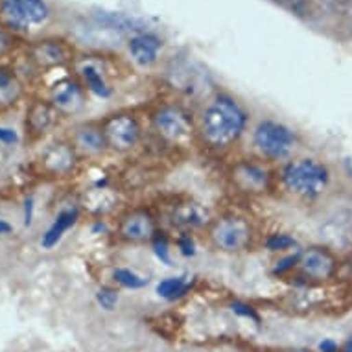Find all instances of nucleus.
Segmentation results:
<instances>
[{
	"label": "nucleus",
	"mask_w": 352,
	"mask_h": 352,
	"mask_svg": "<svg viewBox=\"0 0 352 352\" xmlns=\"http://www.w3.org/2000/svg\"><path fill=\"white\" fill-rule=\"evenodd\" d=\"M196 284V277L190 275H173V277L162 278L161 283L157 284V295L164 300H179L185 295H188Z\"/></svg>",
	"instance_id": "4be33fe9"
},
{
	"label": "nucleus",
	"mask_w": 352,
	"mask_h": 352,
	"mask_svg": "<svg viewBox=\"0 0 352 352\" xmlns=\"http://www.w3.org/2000/svg\"><path fill=\"white\" fill-rule=\"evenodd\" d=\"M17 45V34H13L12 30H8L4 24L0 23V61L6 59L8 56H12Z\"/></svg>",
	"instance_id": "bb28decb"
},
{
	"label": "nucleus",
	"mask_w": 352,
	"mask_h": 352,
	"mask_svg": "<svg viewBox=\"0 0 352 352\" xmlns=\"http://www.w3.org/2000/svg\"><path fill=\"white\" fill-rule=\"evenodd\" d=\"M231 312L234 316H238V318L249 319L253 323H260V316L256 312V308H253L248 302H243V300H234V302H231Z\"/></svg>",
	"instance_id": "c756f323"
},
{
	"label": "nucleus",
	"mask_w": 352,
	"mask_h": 352,
	"mask_svg": "<svg viewBox=\"0 0 352 352\" xmlns=\"http://www.w3.org/2000/svg\"><path fill=\"white\" fill-rule=\"evenodd\" d=\"M113 280H115L116 286H120L124 289H142L150 283V278L146 275H140V273H137L135 270H129V267L113 270Z\"/></svg>",
	"instance_id": "b1692460"
},
{
	"label": "nucleus",
	"mask_w": 352,
	"mask_h": 352,
	"mask_svg": "<svg viewBox=\"0 0 352 352\" xmlns=\"http://www.w3.org/2000/svg\"><path fill=\"white\" fill-rule=\"evenodd\" d=\"M343 218H345L346 229H349V234H351V240H352V203H351V207L346 208L345 212H343Z\"/></svg>",
	"instance_id": "f704fd0d"
},
{
	"label": "nucleus",
	"mask_w": 352,
	"mask_h": 352,
	"mask_svg": "<svg viewBox=\"0 0 352 352\" xmlns=\"http://www.w3.org/2000/svg\"><path fill=\"white\" fill-rule=\"evenodd\" d=\"M30 59L37 69L54 70L74 63L76 54L70 43L58 37H50V39L37 41L30 47Z\"/></svg>",
	"instance_id": "4468645a"
},
{
	"label": "nucleus",
	"mask_w": 352,
	"mask_h": 352,
	"mask_svg": "<svg viewBox=\"0 0 352 352\" xmlns=\"http://www.w3.org/2000/svg\"><path fill=\"white\" fill-rule=\"evenodd\" d=\"M175 248L179 251V254H183L185 258H192V256H196L197 253V245H196V238L192 232H177V236H175Z\"/></svg>",
	"instance_id": "cd10ccee"
},
{
	"label": "nucleus",
	"mask_w": 352,
	"mask_h": 352,
	"mask_svg": "<svg viewBox=\"0 0 352 352\" xmlns=\"http://www.w3.org/2000/svg\"><path fill=\"white\" fill-rule=\"evenodd\" d=\"M50 19V8L45 0H0V23L13 34L28 32Z\"/></svg>",
	"instance_id": "1a4fd4ad"
},
{
	"label": "nucleus",
	"mask_w": 352,
	"mask_h": 352,
	"mask_svg": "<svg viewBox=\"0 0 352 352\" xmlns=\"http://www.w3.org/2000/svg\"><path fill=\"white\" fill-rule=\"evenodd\" d=\"M264 248L270 251V253L275 254H286L292 253L295 249H299V242H297V238L294 234H289V232H272V234H267L264 238Z\"/></svg>",
	"instance_id": "5701e85b"
},
{
	"label": "nucleus",
	"mask_w": 352,
	"mask_h": 352,
	"mask_svg": "<svg viewBox=\"0 0 352 352\" xmlns=\"http://www.w3.org/2000/svg\"><path fill=\"white\" fill-rule=\"evenodd\" d=\"M150 245L153 248V254L157 256V260H161L166 266H172V242H170L166 232L161 229Z\"/></svg>",
	"instance_id": "a878e982"
},
{
	"label": "nucleus",
	"mask_w": 352,
	"mask_h": 352,
	"mask_svg": "<svg viewBox=\"0 0 352 352\" xmlns=\"http://www.w3.org/2000/svg\"><path fill=\"white\" fill-rule=\"evenodd\" d=\"M23 80L10 67H0V111H8L24 98Z\"/></svg>",
	"instance_id": "aec40b11"
},
{
	"label": "nucleus",
	"mask_w": 352,
	"mask_h": 352,
	"mask_svg": "<svg viewBox=\"0 0 352 352\" xmlns=\"http://www.w3.org/2000/svg\"><path fill=\"white\" fill-rule=\"evenodd\" d=\"M299 256H300V248L292 251V253L283 254L280 258L273 264L272 267V275L273 277H286L289 273H294L297 270V264H299Z\"/></svg>",
	"instance_id": "393cba45"
},
{
	"label": "nucleus",
	"mask_w": 352,
	"mask_h": 352,
	"mask_svg": "<svg viewBox=\"0 0 352 352\" xmlns=\"http://www.w3.org/2000/svg\"><path fill=\"white\" fill-rule=\"evenodd\" d=\"M162 50V39L153 32L135 34L127 39V52L140 67H153L159 61Z\"/></svg>",
	"instance_id": "a211bd4d"
},
{
	"label": "nucleus",
	"mask_w": 352,
	"mask_h": 352,
	"mask_svg": "<svg viewBox=\"0 0 352 352\" xmlns=\"http://www.w3.org/2000/svg\"><path fill=\"white\" fill-rule=\"evenodd\" d=\"M295 272L306 283H329L340 272V256L327 243L310 245L300 249L299 264Z\"/></svg>",
	"instance_id": "9d476101"
},
{
	"label": "nucleus",
	"mask_w": 352,
	"mask_h": 352,
	"mask_svg": "<svg viewBox=\"0 0 352 352\" xmlns=\"http://www.w3.org/2000/svg\"><path fill=\"white\" fill-rule=\"evenodd\" d=\"M151 129L162 144L185 148L197 139V120L183 104L162 102L151 111Z\"/></svg>",
	"instance_id": "20e7f679"
},
{
	"label": "nucleus",
	"mask_w": 352,
	"mask_h": 352,
	"mask_svg": "<svg viewBox=\"0 0 352 352\" xmlns=\"http://www.w3.org/2000/svg\"><path fill=\"white\" fill-rule=\"evenodd\" d=\"M227 179L238 194L248 197L267 196L277 185V175L262 159H238L229 166Z\"/></svg>",
	"instance_id": "423d86ee"
},
{
	"label": "nucleus",
	"mask_w": 352,
	"mask_h": 352,
	"mask_svg": "<svg viewBox=\"0 0 352 352\" xmlns=\"http://www.w3.org/2000/svg\"><path fill=\"white\" fill-rule=\"evenodd\" d=\"M96 302H98L100 308H104L107 312L115 310L116 305H118V292L113 286H102V288L96 292Z\"/></svg>",
	"instance_id": "c85d7f7f"
},
{
	"label": "nucleus",
	"mask_w": 352,
	"mask_h": 352,
	"mask_svg": "<svg viewBox=\"0 0 352 352\" xmlns=\"http://www.w3.org/2000/svg\"><path fill=\"white\" fill-rule=\"evenodd\" d=\"M19 142V135L13 127L0 126V144L13 146Z\"/></svg>",
	"instance_id": "7c9ffc66"
},
{
	"label": "nucleus",
	"mask_w": 352,
	"mask_h": 352,
	"mask_svg": "<svg viewBox=\"0 0 352 352\" xmlns=\"http://www.w3.org/2000/svg\"><path fill=\"white\" fill-rule=\"evenodd\" d=\"M280 352H316L312 349H305V346H292V349H284Z\"/></svg>",
	"instance_id": "c9c22d12"
},
{
	"label": "nucleus",
	"mask_w": 352,
	"mask_h": 352,
	"mask_svg": "<svg viewBox=\"0 0 352 352\" xmlns=\"http://www.w3.org/2000/svg\"><path fill=\"white\" fill-rule=\"evenodd\" d=\"M277 183L284 194L305 205L319 203L332 188L334 173L321 157H292L280 164Z\"/></svg>",
	"instance_id": "f03ea898"
},
{
	"label": "nucleus",
	"mask_w": 352,
	"mask_h": 352,
	"mask_svg": "<svg viewBox=\"0 0 352 352\" xmlns=\"http://www.w3.org/2000/svg\"><path fill=\"white\" fill-rule=\"evenodd\" d=\"M341 352H352V334L346 338V341L341 346Z\"/></svg>",
	"instance_id": "e433bc0d"
},
{
	"label": "nucleus",
	"mask_w": 352,
	"mask_h": 352,
	"mask_svg": "<svg viewBox=\"0 0 352 352\" xmlns=\"http://www.w3.org/2000/svg\"><path fill=\"white\" fill-rule=\"evenodd\" d=\"M207 238L216 251L226 254L245 253L254 245L256 231L253 221L240 212H223L208 223Z\"/></svg>",
	"instance_id": "39448f33"
},
{
	"label": "nucleus",
	"mask_w": 352,
	"mask_h": 352,
	"mask_svg": "<svg viewBox=\"0 0 352 352\" xmlns=\"http://www.w3.org/2000/svg\"><path fill=\"white\" fill-rule=\"evenodd\" d=\"M94 19L102 26H107L109 30H115V32H120V34H129V37L135 34H142V32H150L148 24L142 19L127 15V13L96 12L94 13Z\"/></svg>",
	"instance_id": "412c9836"
},
{
	"label": "nucleus",
	"mask_w": 352,
	"mask_h": 352,
	"mask_svg": "<svg viewBox=\"0 0 352 352\" xmlns=\"http://www.w3.org/2000/svg\"><path fill=\"white\" fill-rule=\"evenodd\" d=\"M161 231L157 214L150 207H131L118 216L115 234L127 245H146Z\"/></svg>",
	"instance_id": "6e6552de"
},
{
	"label": "nucleus",
	"mask_w": 352,
	"mask_h": 352,
	"mask_svg": "<svg viewBox=\"0 0 352 352\" xmlns=\"http://www.w3.org/2000/svg\"><path fill=\"white\" fill-rule=\"evenodd\" d=\"M87 91L76 76H63L54 81L48 93V102L59 111L61 116H74L85 109Z\"/></svg>",
	"instance_id": "ddd939ff"
},
{
	"label": "nucleus",
	"mask_w": 352,
	"mask_h": 352,
	"mask_svg": "<svg viewBox=\"0 0 352 352\" xmlns=\"http://www.w3.org/2000/svg\"><path fill=\"white\" fill-rule=\"evenodd\" d=\"M319 352H341V346L334 340H323L319 343Z\"/></svg>",
	"instance_id": "473e14b6"
},
{
	"label": "nucleus",
	"mask_w": 352,
	"mask_h": 352,
	"mask_svg": "<svg viewBox=\"0 0 352 352\" xmlns=\"http://www.w3.org/2000/svg\"><path fill=\"white\" fill-rule=\"evenodd\" d=\"M76 78L83 83L85 91L100 100H111L115 96V87L111 81L109 67L98 56H83L74 59Z\"/></svg>",
	"instance_id": "9b49d317"
},
{
	"label": "nucleus",
	"mask_w": 352,
	"mask_h": 352,
	"mask_svg": "<svg viewBox=\"0 0 352 352\" xmlns=\"http://www.w3.org/2000/svg\"><path fill=\"white\" fill-rule=\"evenodd\" d=\"M80 162V153L70 144L69 139L56 140L52 144H48L39 157L41 172L48 177H58V179L74 175Z\"/></svg>",
	"instance_id": "f8f14e48"
},
{
	"label": "nucleus",
	"mask_w": 352,
	"mask_h": 352,
	"mask_svg": "<svg viewBox=\"0 0 352 352\" xmlns=\"http://www.w3.org/2000/svg\"><path fill=\"white\" fill-rule=\"evenodd\" d=\"M59 118H61L59 111L48 100H34L26 107L24 126L34 139H41L45 135L52 133L59 124Z\"/></svg>",
	"instance_id": "f3484780"
},
{
	"label": "nucleus",
	"mask_w": 352,
	"mask_h": 352,
	"mask_svg": "<svg viewBox=\"0 0 352 352\" xmlns=\"http://www.w3.org/2000/svg\"><path fill=\"white\" fill-rule=\"evenodd\" d=\"M251 115L229 93H216L197 118V140L214 153H226L248 133Z\"/></svg>",
	"instance_id": "f257e3e1"
},
{
	"label": "nucleus",
	"mask_w": 352,
	"mask_h": 352,
	"mask_svg": "<svg viewBox=\"0 0 352 352\" xmlns=\"http://www.w3.org/2000/svg\"><path fill=\"white\" fill-rule=\"evenodd\" d=\"M13 232V226L6 219L0 218V236H8V234H12Z\"/></svg>",
	"instance_id": "72a5a7b5"
},
{
	"label": "nucleus",
	"mask_w": 352,
	"mask_h": 352,
	"mask_svg": "<svg viewBox=\"0 0 352 352\" xmlns=\"http://www.w3.org/2000/svg\"><path fill=\"white\" fill-rule=\"evenodd\" d=\"M168 219H170V226L177 232L194 234L196 231H205L208 223L212 221V216L201 203L185 199V201H177L170 208Z\"/></svg>",
	"instance_id": "dca6fc26"
},
{
	"label": "nucleus",
	"mask_w": 352,
	"mask_h": 352,
	"mask_svg": "<svg viewBox=\"0 0 352 352\" xmlns=\"http://www.w3.org/2000/svg\"><path fill=\"white\" fill-rule=\"evenodd\" d=\"M81 218V208L76 207V205H69V207H63L56 216H54L52 223L48 226V229L43 232L41 236V248L47 249V251H52L56 245H58L70 229H74L78 226V221Z\"/></svg>",
	"instance_id": "6ab92c4d"
},
{
	"label": "nucleus",
	"mask_w": 352,
	"mask_h": 352,
	"mask_svg": "<svg viewBox=\"0 0 352 352\" xmlns=\"http://www.w3.org/2000/svg\"><path fill=\"white\" fill-rule=\"evenodd\" d=\"M23 212H24V226L30 227V226H32V223H34V216H35V201H34V197H26V199H24Z\"/></svg>",
	"instance_id": "2f4dec72"
},
{
	"label": "nucleus",
	"mask_w": 352,
	"mask_h": 352,
	"mask_svg": "<svg viewBox=\"0 0 352 352\" xmlns=\"http://www.w3.org/2000/svg\"><path fill=\"white\" fill-rule=\"evenodd\" d=\"M251 144L254 153L264 162H286L299 148V133L294 127L273 118H262L251 131Z\"/></svg>",
	"instance_id": "7ed1b4c3"
},
{
	"label": "nucleus",
	"mask_w": 352,
	"mask_h": 352,
	"mask_svg": "<svg viewBox=\"0 0 352 352\" xmlns=\"http://www.w3.org/2000/svg\"><path fill=\"white\" fill-rule=\"evenodd\" d=\"M70 144L74 146L81 159H98L109 151L102 122H81L70 129Z\"/></svg>",
	"instance_id": "2eb2a0df"
},
{
	"label": "nucleus",
	"mask_w": 352,
	"mask_h": 352,
	"mask_svg": "<svg viewBox=\"0 0 352 352\" xmlns=\"http://www.w3.org/2000/svg\"><path fill=\"white\" fill-rule=\"evenodd\" d=\"M102 122L107 148L113 153L126 155L139 148L144 139V127L135 111L122 109L107 115Z\"/></svg>",
	"instance_id": "0eeeda50"
}]
</instances>
